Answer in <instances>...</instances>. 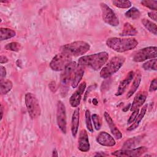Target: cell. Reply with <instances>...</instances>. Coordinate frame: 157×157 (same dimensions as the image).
I'll list each match as a JSON object with an SVG mask.
<instances>
[{"instance_id":"6da1fadb","label":"cell","mask_w":157,"mask_h":157,"mask_svg":"<svg viewBox=\"0 0 157 157\" xmlns=\"http://www.w3.org/2000/svg\"><path fill=\"white\" fill-rule=\"evenodd\" d=\"M108 59V53L102 52L80 57L78 60V64L81 66H88L94 71H98L105 64Z\"/></svg>"},{"instance_id":"7a4b0ae2","label":"cell","mask_w":157,"mask_h":157,"mask_svg":"<svg viewBox=\"0 0 157 157\" xmlns=\"http://www.w3.org/2000/svg\"><path fill=\"white\" fill-rule=\"evenodd\" d=\"M106 45L117 52L123 53L135 48L138 45V41L133 37L120 38L113 37L109 38L106 40Z\"/></svg>"},{"instance_id":"3957f363","label":"cell","mask_w":157,"mask_h":157,"mask_svg":"<svg viewBox=\"0 0 157 157\" xmlns=\"http://www.w3.org/2000/svg\"><path fill=\"white\" fill-rule=\"evenodd\" d=\"M61 52L65 53L71 56H78L86 53L90 49L89 43L83 41H74L69 44H66L60 48Z\"/></svg>"},{"instance_id":"277c9868","label":"cell","mask_w":157,"mask_h":157,"mask_svg":"<svg viewBox=\"0 0 157 157\" xmlns=\"http://www.w3.org/2000/svg\"><path fill=\"white\" fill-rule=\"evenodd\" d=\"M125 57L123 56H115L112 57L106 64L101 69L99 75L102 78H107L116 73L123 65Z\"/></svg>"},{"instance_id":"5b68a950","label":"cell","mask_w":157,"mask_h":157,"mask_svg":"<svg viewBox=\"0 0 157 157\" xmlns=\"http://www.w3.org/2000/svg\"><path fill=\"white\" fill-rule=\"evenodd\" d=\"M25 102L29 116L31 119L39 117L41 113V109L36 96L31 93L25 94Z\"/></svg>"},{"instance_id":"8992f818","label":"cell","mask_w":157,"mask_h":157,"mask_svg":"<svg viewBox=\"0 0 157 157\" xmlns=\"http://www.w3.org/2000/svg\"><path fill=\"white\" fill-rule=\"evenodd\" d=\"M72 56L61 52L56 55L50 63V68L54 71H63L64 68L71 62Z\"/></svg>"},{"instance_id":"52a82bcc","label":"cell","mask_w":157,"mask_h":157,"mask_svg":"<svg viewBox=\"0 0 157 157\" xmlns=\"http://www.w3.org/2000/svg\"><path fill=\"white\" fill-rule=\"evenodd\" d=\"M100 7L102 12L103 21L111 26H117L119 25V20L113 10L105 3L101 2Z\"/></svg>"},{"instance_id":"ba28073f","label":"cell","mask_w":157,"mask_h":157,"mask_svg":"<svg viewBox=\"0 0 157 157\" xmlns=\"http://www.w3.org/2000/svg\"><path fill=\"white\" fill-rule=\"evenodd\" d=\"M157 56V47L150 46L139 50L134 56L133 61L135 62H143L148 59L156 58Z\"/></svg>"},{"instance_id":"9c48e42d","label":"cell","mask_w":157,"mask_h":157,"mask_svg":"<svg viewBox=\"0 0 157 157\" xmlns=\"http://www.w3.org/2000/svg\"><path fill=\"white\" fill-rule=\"evenodd\" d=\"M56 122L58 126L63 133H66V111L64 103L61 101H59L57 103L56 109Z\"/></svg>"},{"instance_id":"30bf717a","label":"cell","mask_w":157,"mask_h":157,"mask_svg":"<svg viewBox=\"0 0 157 157\" xmlns=\"http://www.w3.org/2000/svg\"><path fill=\"white\" fill-rule=\"evenodd\" d=\"M148 149L145 147H139L133 149H123L116 150L112 152V155L115 156H125V157H137L142 156L147 151Z\"/></svg>"},{"instance_id":"8fae6325","label":"cell","mask_w":157,"mask_h":157,"mask_svg":"<svg viewBox=\"0 0 157 157\" xmlns=\"http://www.w3.org/2000/svg\"><path fill=\"white\" fill-rule=\"evenodd\" d=\"M77 63L71 61L63 70L61 75V83L63 86H66L72 79V74L77 67Z\"/></svg>"},{"instance_id":"7c38bea8","label":"cell","mask_w":157,"mask_h":157,"mask_svg":"<svg viewBox=\"0 0 157 157\" xmlns=\"http://www.w3.org/2000/svg\"><path fill=\"white\" fill-rule=\"evenodd\" d=\"M86 82H82L75 91V92L69 98V103L72 107H77L80 103L82 96L86 88Z\"/></svg>"},{"instance_id":"4fadbf2b","label":"cell","mask_w":157,"mask_h":157,"mask_svg":"<svg viewBox=\"0 0 157 157\" xmlns=\"http://www.w3.org/2000/svg\"><path fill=\"white\" fill-rule=\"evenodd\" d=\"M78 148L80 151L83 152H87L90 149L88 133L85 129L80 131L78 139Z\"/></svg>"},{"instance_id":"5bb4252c","label":"cell","mask_w":157,"mask_h":157,"mask_svg":"<svg viewBox=\"0 0 157 157\" xmlns=\"http://www.w3.org/2000/svg\"><path fill=\"white\" fill-rule=\"evenodd\" d=\"M96 141L99 144L106 147H113L116 144L114 138L105 131H101L98 134Z\"/></svg>"},{"instance_id":"9a60e30c","label":"cell","mask_w":157,"mask_h":157,"mask_svg":"<svg viewBox=\"0 0 157 157\" xmlns=\"http://www.w3.org/2000/svg\"><path fill=\"white\" fill-rule=\"evenodd\" d=\"M134 72L132 71H129L126 76L124 77V79H123L118 87V90L117 91L115 94L116 96H121L127 90L129 85L130 84V83L132 81V80L134 79Z\"/></svg>"},{"instance_id":"2e32d148","label":"cell","mask_w":157,"mask_h":157,"mask_svg":"<svg viewBox=\"0 0 157 157\" xmlns=\"http://www.w3.org/2000/svg\"><path fill=\"white\" fill-rule=\"evenodd\" d=\"M104 116L105 120L107 124L109 125V129H110L112 134L113 135V136L117 139H120L122 137V134H121V131L118 129L117 126L115 125L114 121H113V120H112V117H110V115H109V113H107V112H105Z\"/></svg>"},{"instance_id":"e0dca14e","label":"cell","mask_w":157,"mask_h":157,"mask_svg":"<svg viewBox=\"0 0 157 157\" xmlns=\"http://www.w3.org/2000/svg\"><path fill=\"white\" fill-rule=\"evenodd\" d=\"M147 93L145 91L139 92L137 95L135 96L132 104L131 105L130 110L131 111H133L136 109H139L141 107L144 103L145 102L147 98Z\"/></svg>"},{"instance_id":"ac0fdd59","label":"cell","mask_w":157,"mask_h":157,"mask_svg":"<svg viewBox=\"0 0 157 157\" xmlns=\"http://www.w3.org/2000/svg\"><path fill=\"white\" fill-rule=\"evenodd\" d=\"M79 108H76L72 115V120H71V129L72 135L74 137H75L78 132V128L79 126V117H80V113H79Z\"/></svg>"},{"instance_id":"d6986e66","label":"cell","mask_w":157,"mask_h":157,"mask_svg":"<svg viewBox=\"0 0 157 157\" xmlns=\"http://www.w3.org/2000/svg\"><path fill=\"white\" fill-rule=\"evenodd\" d=\"M147 106H148L147 104H145L142 107L140 112L139 113V114L136 117V119L132 122L133 123H131V124L127 128L128 131H132V130L137 128L139 126L140 123L141 122L142 120L143 119V118H144V115H145V114L147 112Z\"/></svg>"},{"instance_id":"ffe728a7","label":"cell","mask_w":157,"mask_h":157,"mask_svg":"<svg viewBox=\"0 0 157 157\" xmlns=\"http://www.w3.org/2000/svg\"><path fill=\"white\" fill-rule=\"evenodd\" d=\"M84 74V69L82 67H80L77 69L74 74H73L71 86L73 88H75L78 86L79 83L80 82Z\"/></svg>"},{"instance_id":"44dd1931","label":"cell","mask_w":157,"mask_h":157,"mask_svg":"<svg viewBox=\"0 0 157 157\" xmlns=\"http://www.w3.org/2000/svg\"><path fill=\"white\" fill-rule=\"evenodd\" d=\"M137 34L136 29L129 22H126L124 24L122 32L120 34L121 36H135Z\"/></svg>"},{"instance_id":"7402d4cb","label":"cell","mask_w":157,"mask_h":157,"mask_svg":"<svg viewBox=\"0 0 157 157\" xmlns=\"http://www.w3.org/2000/svg\"><path fill=\"white\" fill-rule=\"evenodd\" d=\"M141 78H142V77H141V74L140 73L137 74L136 76L134 77L132 84L131 86V88L126 95L127 98H129L137 91L138 87L140 85V83L141 82Z\"/></svg>"},{"instance_id":"603a6c76","label":"cell","mask_w":157,"mask_h":157,"mask_svg":"<svg viewBox=\"0 0 157 157\" xmlns=\"http://www.w3.org/2000/svg\"><path fill=\"white\" fill-rule=\"evenodd\" d=\"M16 35L15 31L7 28H1L0 29V40H4L9 39Z\"/></svg>"},{"instance_id":"cb8c5ba5","label":"cell","mask_w":157,"mask_h":157,"mask_svg":"<svg viewBox=\"0 0 157 157\" xmlns=\"http://www.w3.org/2000/svg\"><path fill=\"white\" fill-rule=\"evenodd\" d=\"M142 23L144 25V26L151 33L153 34L154 35H156L157 34V28H156V25L155 23L152 22L151 21L146 19V18H143L142 20Z\"/></svg>"},{"instance_id":"d4e9b609","label":"cell","mask_w":157,"mask_h":157,"mask_svg":"<svg viewBox=\"0 0 157 157\" xmlns=\"http://www.w3.org/2000/svg\"><path fill=\"white\" fill-rule=\"evenodd\" d=\"M13 83L9 80L1 81V94H6L9 93L12 88Z\"/></svg>"},{"instance_id":"484cf974","label":"cell","mask_w":157,"mask_h":157,"mask_svg":"<svg viewBox=\"0 0 157 157\" xmlns=\"http://www.w3.org/2000/svg\"><path fill=\"white\" fill-rule=\"evenodd\" d=\"M140 12L136 7H132L125 12V17L132 20L138 19L140 17Z\"/></svg>"},{"instance_id":"4316f807","label":"cell","mask_w":157,"mask_h":157,"mask_svg":"<svg viewBox=\"0 0 157 157\" xmlns=\"http://www.w3.org/2000/svg\"><path fill=\"white\" fill-rule=\"evenodd\" d=\"M157 59L153 58L144 63L142 65V67L146 71H156L157 70Z\"/></svg>"},{"instance_id":"83f0119b","label":"cell","mask_w":157,"mask_h":157,"mask_svg":"<svg viewBox=\"0 0 157 157\" xmlns=\"http://www.w3.org/2000/svg\"><path fill=\"white\" fill-rule=\"evenodd\" d=\"M112 4L117 7L121 9H128L131 6V2L128 0H114L112 1Z\"/></svg>"},{"instance_id":"f1b7e54d","label":"cell","mask_w":157,"mask_h":157,"mask_svg":"<svg viewBox=\"0 0 157 157\" xmlns=\"http://www.w3.org/2000/svg\"><path fill=\"white\" fill-rule=\"evenodd\" d=\"M21 45L17 42H12L6 44L4 46V48L7 50H10L13 52H18L20 50Z\"/></svg>"},{"instance_id":"f546056e","label":"cell","mask_w":157,"mask_h":157,"mask_svg":"<svg viewBox=\"0 0 157 157\" xmlns=\"http://www.w3.org/2000/svg\"><path fill=\"white\" fill-rule=\"evenodd\" d=\"M139 142V137H133L126 141L123 145L124 148H130L135 147Z\"/></svg>"},{"instance_id":"4dcf8cb0","label":"cell","mask_w":157,"mask_h":157,"mask_svg":"<svg viewBox=\"0 0 157 157\" xmlns=\"http://www.w3.org/2000/svg\"><path fill=\"white\" fill-rule=\"evenodd\" d=\"M140 3L145 7H147L150 9L154 10L156 11L157 10V1H151V0H145L142 1Z\"/></svg>"},{"instance_id":"1f68e13d","label":"cell","mask_w":157,"mask_h":157,"mask_svg":"<svg viewBox=\"0 0 157 157\" xmlns=\"http://www.w3.org/2000/svg\"><path fill=\"white\" fill-rule=\"evenodd\" d=\"M91 120V117L90 112L89 110H86L85 112L86 126V128L88 129V131L92 132H93V124H92Z\"/></svg>"},{"instance_id":"d6a6232c","label":"cell","mask_w":157,"mask_h":157,"mask_svg":"<svg viewBox=\"0 0 157 157\" xmlns=\"http://www.w3.org/2000/svg\"><path fill=\"white\" fill-rule=\"evenodd\" d=\"M91 117L96 130L97 131L99 130L101 128V121L99 116L98 114L94 113V114H93Z\"/></svg>"},{"instance_id":"836d02e7","label":"cell","mask_w":157,"mask_h":157,"mask_svg":"<svg viewBox=\"0 0 157 157\" xmlns=\"http://www.w3.org/2000/svg\"><path fill=\"white\" fill-rule=\"evenodd\" d=\"M139 109L133 110L132 113H131V116L129 117V119L128 120V124L132 123V122L134 121V120L136 119V118L137 116V115L139 114Z\"/></svg>"},{"instance_id":"e575fe53","label":"cell","mask_w":157,"mask_h":157,"mask_svg":"<svg viewBox=\"0 0 157 157\" xmlns=\"http://www.w3.org/2000/svg\"><path fill=\"white\" fill-rule=\"evenodd\" d=\"M157 89V79L155 78L151 82V83L150 85V88H149V91L150 92H153L155 91Z\"/></svg>"},{"instance_id":"d590c367","label":"cell","mask_w":157,"mask_h":157,"mask_svg":"<svg viewBox=\"0 0 157 157\" xmlns=\"http://www.w3.org/2000/svg\"><path fill=\"white\" fill-rule=\"evenodd\" d=\"M0 71H1V74H0V78H1V81H2L4 78L6 77V69L5 68V67L1 66H0Z\"/></svg>"},{"instance_id":"8d00e7d4","label":"cell","mask_w":157,"mask_h":157,"mask_svg":"<svg viewBox=\"0 0 157 157\" xmlns=\"http://www.w3.org/2000/svg\"><path fill=\"white\" fill-rule=\"evenodd\" d=\"M148 16L154 21H156V12H149L148 13Z\"/></svg>"},{"instance_id":"74e56055","label":"cell","mask_w":157,"mask_h":157,"mask_svg":"<svg viewBox=\"0 0 157 157\" xmlns=\"http://www.w3.org/2000/svg\"><path fill=\"white\" fill-rule=\"evenodd\" d=\"M8 62V58L4 56V55H1L0 56V63L1 64H3V63H6Z\"/></svg>"},{"instance_id":"f35d334b","label":"cell","mask_w":157,"mask_h":157,"mask_svg":"<svg viewBox=\"0 0 157 157\" xmlns=\"http://www.w3.org/2000/svg\"><path fill=\"white\" fill-rule=\"evenodd\" d=\"M130 107H131V104H129L127 105L123 109V112H127V111L129 109Z\"/></svg>"},{"instance_id":"ab89813d","label":"cell","mask_w":157,"mask_h":157,"mask_svg":"<svg viewBox=\"0 0 157 157\" xmlns=\"http://www.w3.org/2000/svg\"><path fill=\"white\" fill-rule=\"evenodd\" d=\"M1 120H2V116H3V107L2 105H1Z\"/></svg>"},{"instance_id":"60d3db41","label":"cell","mask_w":157,"mask_h":157,"mask_svg":"<svg viewBox=\"0 0 157 157\" xmlns=\"http://www.w3.org/2000/svg\"><path fill=\"white\" fill-rule=\"evenodd\" d=\"M52 156H58V152H57V151L55 149L53 150V151Z\"/></svg>"},{"instance_id":"b9f144b4","label":"cell","mask_w":157,"mask_h":157,"mask_svg":"<svg viewBox=\"0 0 157 157\" xmlns=\"http://www.w3.org/2000/svg\"><path fill=\"white\" fill-rule=\"evenodd\" d=\"M93 104L94 105H98V100H97L96 98H94V99H93Z\"/></svg>"},{"instance_id":"7bdbcfd3","label":"cell","mask_w":157,"mask_h":157,"mask_svg":"<svg viewBox=\"0 0 157 157\" xmlns=\"http://www.w3.org/2000/svg\"><path fill=\"white\" fill-rule=\"evenodd\" d=\"M95 156H107L106 154H104V153H96L95 155H94Z\"/></svg>"}]
</instances>
